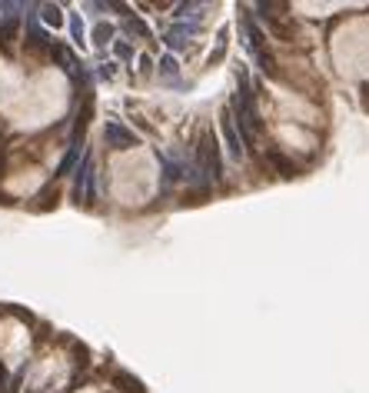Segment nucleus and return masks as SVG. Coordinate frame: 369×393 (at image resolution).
Instances as JSON below:
<instances>
[{
  "label": "nucleus",
  "instance_id": "obj_9",
  "mask_svg": "<svg viewBox=\"0 0 369 393\" xmlns=\"http://www.w3.org/2000/svg\"><path fill=\"white\" fill-rule=\"evenodd\" d=\"M83 154H87V150H83V140H77L74 137L70 147H67V154H64V160L57 163V174H53V177H74V170L80 167Z\"/></svg>",
  "mask_w": 369,
  "mask_h": 393
},
{
  "label": "nucleus",
  "instance_id": "obj_8",
  "mask_svg": "<svg viewBox=\"0 0 369 393\" xmlns=\"http://www.w3.org/2000/svg\"><path fill=\"white\" fill-rule=\"evenodd\" d=\"M220 137H223V147H226V154L233 160H243L246 157V144L240 131H236V120H233V113H230V107L220 113Z\"/></svg>",
  "mask_w": 369,
  "mask_h": 393
},
{
  "label": "nucleus",
  "instance_id": "obj_10",
  "mask_svg": "<svg viewBox=\"0 0 369 393\" xmlns=\"http://www.w3.org/2000/svg\"><path fill=\"white\" fill-rule=\"evenodd\" d=\"M156 77L163 80V83H170V87H183V80H180V60L173 53H163L156 60Z\"/></svg>",
  "mask_w": 369,
  "mask_h": 393
},
{
  "label": "nucleus",
  "instance_id": "obj_1",
  "mask_svg": "<svg viewBox=\"0 0 369 393\" xmlns=\"http://www.w3.org/2000/svg\"><path fill=\"white\" fill-rule=\"evenodd\" d=\"M230 113L236 120V131L243 137L246 147H253L263 133V120H260V110H256V94H253V83L249 74L240 70L236 74V90H233V100H230Z\"/></svg>",
  "mask_w": 369,
  "mask_h": 393
},
{
  "label": "nucleus",
  "instance_id": "obj_12",
  "mask_svg": "<svg viewBox=\"0 0 369 393\" xmlns=\"http://www.w3.org/2000/svg\"><path fill=\"white\" fill-rule=\"evenodd\" d=\"M37 10H40V24L50 27V30H57V27L67 24V14H64L60 3H37Z\"/></svg>",
  "mask_w": 369,
  "mask_h": 393
},
{
  "label": "nucleus",
  "instance_id": "obj_17",
  "mask_svg": "<svg viewBox=\"0 0 369 393\" xmlns=\"http://www.w3.org/2000/svg\"><path fill=\"white\" fill-rule=\"evenodd\" d=\"M113 74H117V64H113V60L100 64V70H97V77H100V80H113Z\"/></svg>",
  "mask_w": 369,
  "mask_h": 393
},
{
  "label": "nucleus",
  "instance_id": "obj_13",
  "mask_svg": "<svg viewBox=\"0 0 369 393\" xmlns=\"http://www.w3.org/2000/svg\"><path fill=\"white\" fill-rule=\"evenodd\" d=\"M67 33H70V44L74 47H87V24H83V17L80 14H67Z\"/></svg>",
  "mask_w": 369,
  "mask_h": 393
},
{
  "label": "nucleus",
  "instance_id": "obj_7",
  "mask_svg": "<svg viewBox=\"0 0 369 393\" xmlns=\"http://www.w3.org/2000/svg\"><path fill=\"white\" fill-rule=\"evenodd\" d=\"M200 33V24L193 21H173L167 30H163V44H167V51L176 57V51H187L193 40H197Z\"/></svg>",
  "mask_w": 369,
  "mask_h": 393
},
{
  "label": "nucleus",
  "instance_id": "obj_11",
  "mask_svg": "<svg viewBox=\"0 0 369 393\" xmlns=\"http://www.w3.org/2000/svg\"><path fill=\"white\" fill-rule=\"evenodd\" d=\"M27 40H30L37 51H50V53L57 51V44H53V33H47L40 21H30V24H27Z\"/></svg>",
  "mask_w": 369,
  "mask_h": 393
},
{
  "label": "nucleus",
  "instance_id": "obj_18",
  "mask_svg": "<svg viewBox=\"0 0 369 393\" xmlns=\"http://www.w3.org/2000/svg\"><path fill=\"white\" fill-rule=\"evenodd\" d=\"M153 67H156V64H153V57H147V53H144V57H140V74H150Z\"/></svg>",
  "mask_w": 369,
  "mask_h": 393
},
{
  "label": "nucleus",
  "instance_id": "obj_6",
  "mask_svg": "<svg viewBox=\"0 0 369 393\" xmlns=\"http://www.w3.org/2000/svg\"><path fill=\"white\" fill-rule=\"evenodd\" d=\"M103 144L110 147V150H133V147H140V133L133 131V127H126L123 120L117 117H110V120H103Z\"/></svg>",
  "mask_w": 369,
  "mask_h": 393
},
{
  "label": "nucleus",
  "instance_id": "obj_4",
  "mask_svg": "<svg viewBox=\"0 0 369 393\" xmlns=\"http://www.w3.org/2000/svg\"><path fill=\"white\" fill-rule=\"evenodd\" d=\"M156 163H160V190L163 193L176 184H190V177H193V160L180 157V154L156 150Z\"/></svg>",
  "mask_w": 369,
  "mask_h": 393
},
{
  "label": "nucleus",
  "instance_id": "obj_16",
  "mask_svg": "<svg viewBox=\"0 0 369 393\" xmlns=\"http://www.w3.org/2000/svg\"><path fill=\"white\" fill-rule=\"evenodd\" d=\"M223 51H226V30H220V37H217V51L210 53V67H213V64L223 57Z\"/></svg>",
  "mask_w": 369,
  "mask_h": 393
},
{
  "label": "nucleus",
  "instance_id": "obj_5",
  "mask_svg": "<svg viewBox=\"0 0 369 393\" xmlns=\"http://www.w3.org/2000/svg\"><path fill=\"white\" fill-rule=\"evenodd\" d=\"M70 197H74L77 204H80V200H83V204H90V200L97 197V167H94L90 150L83 154L80 167L74 170V187H70Z\"/></svg>",
  "mask_w": 369,
  "mask_h": 393
},
{
  "label": "nucleus",
  "instance_id": "obj_2",
  "mask_svg": "<svg viewBox=\"0 0 369 393\" xmlns=\"http://www.w3.org/2000/svg\"><path fill=\"white\" fill-rule=\"evenodd\" d=\"M213 184H223V147L213 131H203L197 144V157H193V177L190 187H197L200 193H206Z\"/></svg>",
  "mask_w": 369,
  "mask_h": 393
},
{
  "label": "nucleus",
  "instance_id": "obj_14",
  "mask_svg": "<svg viewBox=\"0 0 369 393\" xmlns=\"http://www.w3.org/2000/svg\"><path fill=\"white\" fill-rule=\"evenodd\" d=\"M90 37H94V44H97V47H110V44L117 40V27L107 24V21H100V24L90 30Z\"/></svg>",
  "mask_w": 369,
  "mask_h": 393
},
{
  "label": "nucleus",
  "instance_id": "obj_15",
  "mask_svg": "<svg viewBox=\"0 0 369 393\" xmlns=\"http://www.w3.org/2000/svg\"><path fill=\"white\" fill-rule=\"evenodd\" d=\"M110 51H113V57H117V60H123V64H133V44H130V40L117 37V40L110 44Z\"/></svg>",
  "mask_w": 369,
  "mask_h": 393
},
{
  "label": "nucleus",
  "instance_id": "obj_3",
  "mask_svg": "<svg viewBox=\"0 0 369 393\" xmlns=\"http://www.w3.org/2000/svg\"><path fill=\"white\" fill-rule=\"evenodd\" d=\"M240 30H243V44H246V53L253 57V64H256L266 77H276V57H273L270 47H266V33H263V27L256 24L249 14H243Z\"/></svg>",
  "mask_w": 369,
  "mask_h": 393
}]
</instances>
